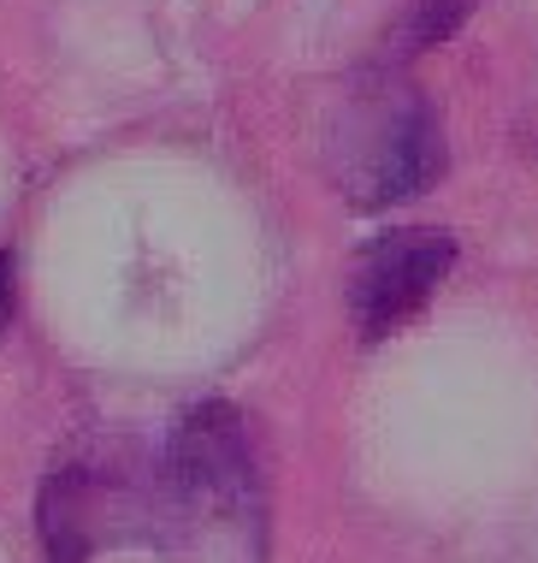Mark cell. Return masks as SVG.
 Here are the masks:
<instances>
[{"label":"cell","instance_id":"277c9868","mask_svg":"<svg viewBox=\"0 0 538 563\" xmlns=\"http://www.w3.org/2000/svg\"><path fill=\"white\" fill-rule=\"evenodd\" d=\"M42 545H48V563H89L96 552V486H89L83 468H59L42 486Z\"/></svg>","mask_w":538,"mask_h":563},{"label":"cell","instance_id":"8992f818","mask_svg":"<svg viewBox=\"0 0 538 563\" xmlns=\"http://www.w3.org/2000/svg\"><path fill=\"white\" fill-rule=\"evenodd\" d=\"M12 321V255H0V332Z\"/></svg>","mask_w":538,"mask_h":563},{"label":"cell","instance_id":"5b68a950","mask_svg":"<svg viewBox=\"0 0 538 563\" xmlns=\"http://www.w3.org/2000/svg\"><path fill=\"white\" fill-rule=\"evenodd\" d=\"M480 7V0H408L403 12H396V24H384V66L403 71L408 59H421L426 48H438V42H450L461 24H468V12Z\"/></svg>","mask_w":538,"mask_h":563},{"label":"cell","instance_id":"6da1fadb","mask_svg":"<svg viewBox=\"0 0 538 563\" xmlns=\"http://www.w3.org/2000/svg\"><path fill=\"white\" fill-rule=\"evenodd\" d=\"M154 534L178 563H260L267 552V486L249 421L231 404H202L166 445Z\"/></svg>","mask_w":538,"mask_h":563},{"label":"cell","instance_id":"3957f363","mask_svg":"<svg viewBox=\"0 0 538 563\" xmlns=\"http://www.w3.org/2000/svg\"><path fill=\"white\" fill-rule=\"evenodd\" d=\"M456 267V238L438 225H396L373 238L356 255V279H349V321L367 344L391 339L426 309V297L450 279Z\"/></svg>","mask_w":538,"mask_h":563},{"label":"cell","instance_id":"7a4b0ae2","mask_svg":"<svg viewBox=\"0 0 538 563\" xmlns=\"http://www.w3.org/2000/svg\"><path fill=\"white\" fill-rule=\"evenodd\" d=\"M444 173V131L433 101L403 71H367L337 119V185L356 208H396Z\"/></svg>","mask_w":538,"mask_h":563}]
</instances>
